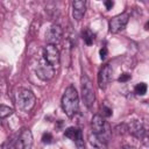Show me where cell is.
I'll use <instances>...</instances> for the list:
<instances>
[{
    "label": "cell",
    "mask_w": 149,
    "mask_h": 149,
    "mask_svg": "<svg viewBox=\"0 0 149 149\" xmlns=\"http://www.w3.org/2000/svg\"><path fill=\"white\" fill-rule=\"evenodd\" d=\"M80 83H81V97L83 100L86 105V107L88 109H91L93 107V104L95 101V94H94V90H93V84L90 80V78L86 74H83L80 78Z\"/></svg>",
    "instance_id": "3957f363"
},
{
    "label": "cell",
    "mask_w": 149,
    "mask_h": 149,
    "mask_svg": "<svg viewBox=\"0 0 149 149\" xmlns=\"http://www.w3.org/2000/svg\"><path fill=\"white\" fill-rule=\"evenodd\" d=\"M104 5L106 6V9H108V10H109V9H112V7L114 6V2H113V1H111V0H108V1H105V2H104Z\"/></svg>",
    "instance_id": "ffe728a7"
},
{
    "label": "cell",
    "mask_w": 149,
    "mask_h": 149,
    "mask_svg": "<svg viewBox=\"0 0 149 149\" xmlns=\"http://www.w3.org/2000/svg\"><path fill=\"white\" fill-rule=\"evenodd\" d=\"M43 59L51 66H57L59 64V51L56 45L47 44L43 49Z\"/></svg>",
    "instance_id": "5b68a950"
},
{
    "label": "cell",
    "mask_w": 149,
    "mask_h": 149,
    "mask_svg": "<svg viewBox=\"0 0 149 149\" xmlns=\"http://www.w3.org/2000/svg\"><path fill=\"white\" fill-rule=\"evenodd\" d=\"M128 20H129V14L128 13H121V14H118L115 16H113L109 22H108V27H109V31L115 34V33H119L120 30H122L126 24L128 23Z\"/></svg>",
    "instance_id": "277c9868"
},
{
    "label": "cell",
    "mask_w": 149,
    "mask_h": 149,
    "mask_svg": "<svg viewBox=\"0 0 149 149\" xmlns=\"http://www.w3.org/2000/svg\"><path fill=\"white\" fill-rule=\"evenodd\" d=\"M134 93L137 95H144L147 93V84L146 83H139L134 87Z\"/></svg>",
    "instance_id": "5bb4252c"
},
{
    "label": "cell",
    "mask_w": 149,
    "mask_h": 149,
    "mask_svg": "<svg viewBox=\"0 0 149 149\" xmlns=\"http://www.w3.org/2000/svg\"><path fill=\"white\" fill-rule=\"evenodd\" d=\"M64 136L70 139L71 141L74 142V144L78 147V149H84V139L81 130L77 127H69L64 132Z\"/></svg>",
    "instance_id": "9c48e42d"
},
{
    "label": "cell",
    "mask_w": 149,
    "mask_h": 149,
    "mask_svg": "<svg viewBox=\"0 0 149 149\" xmlns=\"http://www.w3.org/2000/svg\"><path fill=\"white\" fill-rule=\"evenodd\" d=\"M94 37H95V35L90 29H86V30L83 31V38H84V42L87 45H91L94 42Z\"/></svg>",
    "instance_id": "4fadbf2b"
},
{
    "label": "cell",
    "mask_w": 149,
    "mask_h": 149,
    "mask_svg": "<svg viewBox=\"0 0 149 149\" xmlns=\"http://www.w3.org/2000/svg\"><path fill=\"white\" fill-rule=\"evenodd\" d=\"M99 55H100V58L101 59H105L106 58V56H107V49L104 47V48H101L100 49V51H99Z\"/></svg>",
    "instance_id": "d6986e66"
},
{
    "label": "cell",
    "mask_w": 149,
    "mask_h": 149,
    "mask_svg": "<svg viewBox=\"0 0 149 149\" xmlns=\"http://www.w3.org/2000/svg\"><path fill=\"white\" fill-rule=\"evenodd\" d=\"M130 79V74L129 73H127V72H125V73H122L120 77H119V81L120 83H125V81H127V80H129Z\"/></svg>",
    "instance_id": "ac0fdd59"
},
{
    "label": "cell",
    "mask_w": 149,
    "mask_h": 149,
    "mask_svg": "<svg viewBox=\"0 0 149 149\" xmlns=\"http://www.w3.org/2000/svg\"><path fill=\"white\" fill-rule=\"evenodd\" d=\"M86 10V3L83 0H76L72 2V16L74 20L80 21L83 16L85 15Z\"/></svg>",
    "instance_id": "8fae6325"
},
{
    "label": "cell",
    "mask_w": 149,
    "mask_h": 149,
    "mask_svg": "<svg viewBox=\"0 0 149 149\" xmlns=\"http://www.w3.org/2000/svg\"><path fill=\"white\" fill-rule=\"evenodd\" d=\"M61 104H62V108L64 113L69 118H73L77 114L79 109V98H78V93L74 86L70 85L65 88Z\"/></svg>",
    "instance_id": "6da1fadb"
},
{
    "label": "cell",
    "mask_w": 149,
    "mask_h": 149,
    "mask_svg": "<svg viewBox=\"0 0 149 149\" xmlns=\"http://www.w3.org/2000/svg\"><path fill=\"white\" fill-rule=\"evenodd\" d=\"M101 112H102V118L104 116H106V118H108V116H111L112 115V108H109V107H107L106 105H104V106H101Z\"/></svg>",
    "instance_id": "2e32d148"
},
{
    "label": "cell",
    "mask_w": 149,
    "mask_h": 149,
    "mask_svg": "<svg viewBox=\"0 0 149 149\" xmlns=\"http://www.w3.org/2000/svg\"><path fill=\"white\" fill-rule=\"evenodd\" d=\"M13 113V108L6 105H0V119H5Z\"/></svg>",
    "instance_id": "9a60e30c"
},
{
    "label": "cell",
    "mask_w": 149,
    "mask_h": 149,
    "mask_svg": "<svg viewBox=\"0 0 149 149\" xmlns=\"http://www.w3.org/2000/svg\"><path fill=\"white\" fill-rule=\"evenodd\" d=\"M122 149H136L135 147H132V146H123Z\"/></svg>",
    "instance_id": "44dd1931"
},
{
    "label": "cell",
    "mask_w": 149,
    "mask_h": 149,
    "mask_svg": "<svg viewBox=\"0 0 149 149\" xmlns=\"http://www.w3.org/2000/svg\"><path fill=\"white\" fill-rule=\"evenodd\" d=\"M112 76H113V69L109 64H105L98 74V84L100 88H106V86L109 84V81L112 80Z\"/></svg>",
    "instance_id": "30bf717a"
},
{
    "label": "cell",
    "mask_w": 149,
    "mask_h": 149,
    "mask_svg": "<svg viewBox=\"0 0 149 149\" xmlns=\"http://www.w3.org/2000/svg\"><path fill=\"white\" fill-rule=\"evenodd\" d=\"M33 146V134L29 129L24 128L21 130L19 137L14 143V149H30Z\"/></svg>",
    "instance_id": "8992f818"
},
{
    "label": "cell",
    "mask_w": 149,
    "mask_h": 149,
    "mask_svg": "<svg viewBox=\"0 0 149 149\" xmlns=\"http://www.w3.org/2000/svg\"><path fill=\"white\" fill-rule=\"evenodd\" d=\"M62 37H63V29L58 24H52L51 27H49V29L45 33V38L48 44L56 45L62 41Z\"/></svg>",
    "instance_id": "ba28073f"
},
{
    "label": "cell",
    "mask_w": 149,
    "mask_h": 149,
    "mask_svg": "<svg viewBox=\"0 0 149 149\" xmlns=\"http://www.w3.org/2000/svg\"><path fill=\"white\" fill-rule=\"evenodd\" d=\"M36 74L42 80H50L55 76V68L48 64L44 59H42L36 66Z\"/></svg>",
    "instance_id": "52a82bcc"
},
{
    "label": "cell",
    "mask_w": 149,
    "mask_h": 149,
    "mask_svg": "<svg viewBox=\"0 0 149 149\" xmlns=\"http://www.w3.org/2000/svg\"><path fill=\"white\" fill-rule=\"evenodd\" d=\"M127 130H128L133 136L139 137V139L143 137V135H144V133H146V130H144V128H143L142 123H141L140 121H137V120L132 121V122L128 125Z\"/></svg>",
    "instance_id": "7c38bea8"
},
{
    "label": "cell",
    "mask_w": 149,
    "mask_h": 149,
    "mask_svg": "<svg viewBox=\"0 0 149 149\" xmlns=\"http://www.w3.org/2000/svg\"><path fill=\"white\" fill-rule=\"evenodd\" d=\"M36 102L35 94L28 88H20L16 93V105L23 112H30Z\"/></svg>",
    "instance_id": "7a4b0ae2"
},
{
    "label": "cell",
    "mask_w": 149,
    "mask_h": 149,
    "mask_svg": "<svg viewBox=\"0 0 149 149\" xmlns=\"http://www.w3.org/2000/svg\"><path fill=\"white\" fill-rule=\"evenodd\" d=\"M42 142H43V143H47V144L51 143V142H52V135H51L50 133H44V134L42 135Z\"/></svg>",
    "instance_id": "e0dca14e"
}]
</instances>
